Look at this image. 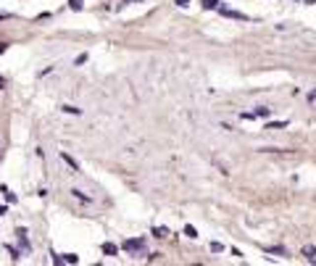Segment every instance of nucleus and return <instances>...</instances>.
I'll list each match as a JSON object with an SVG mask.
<instances>
[{"instance_id":"1","label":"nucleus","mask_w":316,"mask_h":266,"mask_svg":"<svg viewBox=\"0 0 316 266\" xmlns=\"http://www.w3.org/2000/svg\"><path fill=\"white\" fill-rule=\"evenodd\" d=\"M124 250H129V253H137V250L145 248V237H135V240H127L124 245H121Z\"/></svg>"},{"instance_id":"2","label":"nucleus","mask_w":316,"mask_h":266,"mask_svg":"<svg viewBox=\"0 0 316 266\" xmlns=\"http://www.w3.org/2000/svg\"><path fill=\"white\" fill-rule=\"evenodd\" d=\"M221 13H224V16H229V19H237V21H248V16H245V13H240V11H229V8H221Z\"/></svg>"},{"instance_id":"3","label":"nucleus","mask_w":316,"mask_h":266,"mask_svg":"<svg viewBox=\"0 0 316 266\" xmlns=\"http://www.w3.org/2000/svg\"><path fill=\"white\" fill-rule=\"evenodd\" d=\"M61 161H64V164H69L74 171H79V164H76V161H74V158L69 156V153H61Z\"/></svg>"},{"instance_id":"4","label":"nucleus","mask_w":316,"mask_h":266,"mask_svg":"<svg viewBox=\"0 0 316 266\" xmlns=\"http://www.w3.org/2000/svg\"><path fill=\"white\" fill-rule=\"evenodd\" d=\"M103 253H105V256H116L119 248L113 245V242H103Z\"/></svg>"},{"instance_id":"5","label":"nucleus","mask_w":316,"mask_h":266,"mask_svg":"<svg viewBox=\"0 0 316 266\" xmlns=\"http://www.w3.org/2000/svg\"><path fill=\"white\" fill-rule=\"evenodd\" d=\"M71 195L76 198V200H82V203H92V198H90V195H84L82 190H71Z\"/></svg>"},{"instance_id":"6","label":"nucleus","mask_w":316,"mask_h":266,"mask_svg":"<svg viewBox=\"0 0 316 266\" xmlns=\"http://www.w3.org/2000/svg\"><path fill=\"white\" fill-rule=\"evenodd\" d=\"M269 113H272V108H266V105H258V108L253 111V116H264V119H266Z\"/></svg>"},{"instance_id":"7","label":"nucleus","mask_w":316,"mask_h":266,"mask_svg":"<svg viewBox=\"0 0 316 266\" xmlns=\"http://www.w3.org/2000/svg\"><path fill=\"white\" fill-rule=\"evenodd\" d=\"M64 264H79V256H74V253H64V258H61Z\"/></svg>"},{"instance_id":"8","label":"nucleus","mask_w":316,"mask_h":266,"mask_svg":"<svg viewBox=\"0 0 316 266\" xmlns=\"http://www.w3.org/2000/svg\"><path fill=\"white\" fill-rule=\"evenodd\" d=\"M303 256L308 258V261H311V258L316 256V248H314V245H303Z\"/></svg>"},{"instance_id":"9","label":"nucleus","mask_w":316,"mask_h":266,"mask_svg":"<svg viewBox=\"0 0 316 266\" xmlns=\"http://www.w3.org/2000/svg\"><path fill=\"white\" fill-rule=\"evenodd\" d=\"M61 111H64V113H74V116H79V108H76V105H61Z\"/></svg>"},{"instance_id":"10","label":"nucleus","mask_w":316,"mask_h":266,"mask_svg":"<svg viewBox=\"0 0 316 266\" xmlns=\"http://www.w3.org/2000/svg\"><path fill=\"white\" fill-rule=\"evenodd\" d=\"M184 234H187L190 240H195V237H198V230H195L192 224H187V227H184Z\"/></svg>"},{"instance_id":"11","label":"nucleus","mask_w":316,"mask_h":266,"mask_svg":"<svg viewBox=\"0 0 316 266\" xmlns=\"http://www.w3.org/2000/svg\"><path fill=\"white\" fill-rule=\"evenodd\" d=\"M282 127H287V121H269V124H266V129H282Z\"/></svg>"},{"instance_id":"12","label":"nucleus","mask_w":316,"mask_h":266,"mask_svg":"<svg viewBox=\"0 0 316 266\" xmlns=\"http://www.w3.org/2000/svg\"><path fill=\"white\" fill-rule=\"evenodd\" d=\"M203 8H206V11H213V8H219V0H203Z\"/></svg>"},{"instance_id":"13","label":"nucleus","mask_w":316,"mask_h":266,"mask_svg":"<svg viewBox=\"0 0 316 266\" xmlns=\"http://www.w3.org/2000/svg\"><path fill=\"white\" fill-rule=\"evenodd\" d=\"M266 253H277V256H287V250L277 245V248H266Z\"/></svg>"},{"instance_id":"14","label":"nucleus","mask_w":316,"mask_h":266,"mask_svg":"<svg viewBox=\"0 0 316 266\" xmlns=\"http://www.w3.org/2000/svg\"><path fill=\"white\" fill-rule=\"evenodd\" d=\"M74 64H76V66H82V64H87V53H79V56H76V58H74Z\"/></svg>"},{"instance_id":"15","label":"nucleus","mask_w":316,"mask_h":266,"mask_svg":"<svg viewBox=\"0 0 316 266\" xmlns=\"http://www.w3.org/2000/svg\"><path fill=\"white\" fill-rule=\"evenodd\" d=\"M3 193H5V200H8V203H16V195H13L8 187H3Z\"/></svg>"},{"instance_id":"16","label":"nucleus","mask_w":316,"mask_h":266,"mask_svg":"<svg viewBox=\"0 0 316 266\" xmlns=\"http://www.w3.org/2000/svg\"><path fill=\"white\" fill-rule=\"evenodd\" d=\"M153 234H156V237H166L169 230H164V227H156V230H153Z\"/></svg>"},{"instance_id":"17","label":"nucleus","mask_w":316,"mask_h":266,"mask_svg":"<svg viewBox=\"0 0 316 266\" xmlns=\"http://www.w3.org/2000/svg\"><path fill=\"white\" fill-rule=\"evenodd\" d=\"M211 250H213V253H221V250H224V245H221V242H211Z\"/></svg>"},{"instance_id":"18","label":"nucleus","mask_w":316,"mask_h":266,"mask_svg":"<svg viewBox=\"0 0 316 266\" xmlns=\"http://www.w3.org/2000/svg\"><path fill=\"white\" fill-rule=\"evenodd\" d=\"M69 5H71V11H82V0H71Z\"/></svg>"},{"instance_id":"19","label":"nucleus","mask_w":316,"mask_h":266,"mask_svg":"<svg viewBox=\"0 0 316 266\" xmlns=\"http://www.w3.org/2000/svg\"><path fill=\"white\" fill-rule=\"evenodd\" d=\"M176 5L179 8H190V0H176Z\"/></svg>"},{"instance_id":"20","label":"nucleus","mask_w":316,"mask_h":266,"mask_svg":"<svg viewBox=\"0 0 316 266\" xmlns=\"http://www.w3.org/2000/svg\"><path fill=\"white\" fill-rule=\"evenodd\" d=\"M8 253H11V258H21V256H19V250H16V248H11V245H8Z\"/></svg>"},{"instance_id":"21","label":"nucleus","mask_w":316,"mask_h":266,"mask_svg":"<svg viewBox=\"0 0 316 266\" xmlns=\"http://www.w3.org/2000/svg\"><path fill=\"white\" fill-rule=\"evenodd\" d=\"M308 100H311V103L316 105V90H311V93H308Z\"/></svg>"},{"instance_id":"22","label":"nucleus","mask_w":316,"mask_h":266,"mask_svg":"<svg viewBox=\"0 0 316 266\" xmlns=\"http://www.w3.org/2000/svg\"><path fill=\"white\" fill-rule=\"evenodd\" d=\"M5 48H8V45H5V42H0V56L5 53Z\"/></svg>"},{"instance_id":"23","label":"nucleus","mask_w":316,"mask_h":266,"mask_svg":"<svg viewBox=\"0 0 316 266\" xmlns=\"http://www.w3.org/2000/svg\"><path fill=\"white\" fill-rule=\"evenodd\" d=\"M5 19H8V13H5V11H0V21H5Z\"/></svg>"},{"instance_id":"24","label":"nucleus","mask_w":316,"mask_h":266,"mask_svg":"<svg viewBox=\"0 0 316 266\" xmlns=\"http://www.w3.org/2000/svg\"><path fill=\"white\" fill-rule=\"evenodd\" d=\"M5 211H8V208H5V206H0V216H3V214H5Z\"/></svg>"},{"instance_id":"25","label":"nucleus","mask_w":316,"mask_h":266,"mask_svg":"<svg viewBox=\"0 0 316 266\" xmlns=\"http://www.w3.org/2000/svg\"><path fill=\"white\" fill-rule=\"evenodd\" d=\"M3 87H5V79H3V77H0V90H3Z\"/></svg>"},{"instance_id":"26","label":"nucleus","mask_w":316,"mask_h":266,"mask_svg":"<svg viewBox=\"0 0 316 266\" xmlns=\"http://www.w3.org/2000/svg\"><path fill=\"white\" fill-rule=\"evenodd\" d=\"M127 3H140V0H127Z\"/></svg>"}]
</instances>
